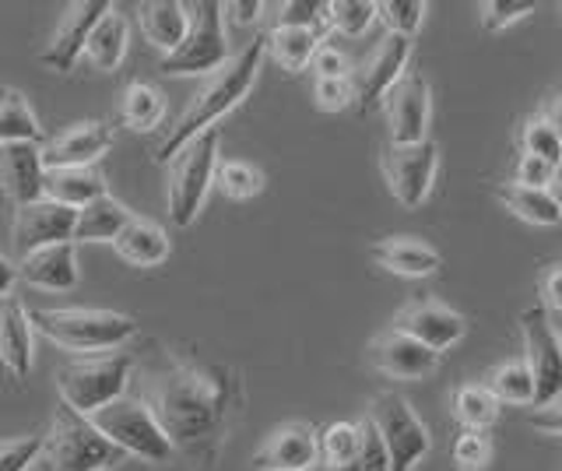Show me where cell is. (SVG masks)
Wrapping results in <instances>:
<instances>
[{"instance_id":"cell-52","label":"cell","mask_w":562,"mask_h":471,"mask_svg":"<svg viewBox=\"0 0 562 471\" xmlns=\"http://www.w3.org/2000/svg\"><path fill=\"white\" fill-rule=\"evenodd\" d=\"M14 278H18V268L11 265V260L0 254V300L11 292V285H14Z\"/></svg>"},{"instance_id":"cell-8","label":"cell","mask_w":562,"mask_h":471,"mask_svg":"<svg viewBox=\"0 0 562 471\" xmlns=\"http://www.w3.org/2000/svg\"><path fill=\"white\" fill-rule=\"evenodd\" d=\"M190 32L176 54L162 57V75H218L233 60L225 43V4L198 0L187 4Z\"/></svg>"},{"instance_id":"cell-33","label":"cell","mask_w":562,"mask_h":471,"mask_svg":"<svg viewBox=\"0 0 562 471\" xmlns=\"http://www.w3.org/2000/svg\"><path fill=\"white\" fill-rule=\"evenodd\" d=\"M453 415L464 429L482 433L499 418V397L492 394L485 383H464V388L453 394Z\"/></svg>"},{"instance_id":"cell-20","label":"cell","mask_w":562,"mask_h":471,"mask_svg":"<svg viewBox=\"0 0 562 471\" xmlns=\"http://www.w3.org/2000/svg\"><path fill=\"white\" fill-rule=\"evenodd\" d=\"M369 359H373L380 373L394 377V380H422L436 370L439 352H432V348H426L422 341L391 327V330H383L380 338H373V345H369Z\"/></svg>"},{"instance_id":"cell-46","label":"cell","mask_w":562,"mask_h":471,"mask_svg":"<svg viewBox=\"0 0 562 471\" xmlns=\"http://www.w3.org/2000/svg\"><path fill=\"white\" fill-rule=\"evenodd\" d=\"M351 99H356V85H351V78L316 81V89H313V102L324 113H341L345 106H351Z\"/></svg>"},{"instance_id":"cell-45","label":"cell","mask_w":562,"mask_h":471,"mask_svg":"<svg viewBox=\"0 0 562 471\" xmlns=\"http://www.w3.org/2000/svg\"><path fill=\"white\" fill-rule=\"evenodd\" d=\"M531 11H535L531 0H488V4H482V25L488 32H503L514 22L527 19Z\"/></svg>"},{"instance_id":"cell-41","label":"cell","mask_w":562,"mask_h":471,"mask_svg":"<svg viewBox=\"0 0 562 471\" xmlns=\"http://www.w3.org/2000/svg\"><path fill=\"white\" fill-rule=\"evenodd\" d=\"M359 429H362V447H359V461L351 471H391V453H386V444H383L373 418L366 415Z\"/></svg>"},{"instance_id":"cell-5","label":"cell","mask_w":562,"mask_h":471,"mask_svg":"<svg viewBox=\"0 0 562 471\" xmlns=\"http://www.w3.org/2000/svg\"><path fill=\"white\" fill-rule=\"evenodd\" d=\"M134 377V359L131 356H88L67 362L57 373V391L67 408L81 415H95L99 408L113 405L123 397L127 383Z\"/></svg>"},{"instance_id":"cell-6","label":"cell","mask_w":562,"mask_h":471,"mask_svg":"<svg viewBox=\"0 0 562 471\" xmlns=\"http://www.w3.org/2000/svg\"><path fill=\"white\" fill-rule=\"evenodd\" d=\"M88 418H92V426L113 447H120L123 453H127V458L162 464L176 453L166 429L158 426V418L148 412V405L140 397H120V401H113V405L99 408Z\"/></svg>"},{"instance_id":"cell-26","label":"cell","mask_w":562,"mask_h":471,"mask_svg":"<svg viewBox=\"0 0 562 471\" xmlns=\"http://www.w3.org/2000/svg\"><path fill=\"white\" fill-rule=\"evenodd\" d=\"M113 247L123 260H131V265L151 268V265H162L169 257V236L162 225H155L148 218H134L127 229L116 236Z\"/></svg>"},{"instance_id":"cell-32","label":"cell","mask_w":562,"mask_h":471,"mask_svg":"<svg viewBox=\"0 0 562 471\" xmlns=\"http://www.w3.org/2000/svg\"><path fill=\"white\" fill-rule=\"evenodd\" d=\"M120 116H123V124H127L131 131H151V127L162 124L166 99H162V92L155 89V85L134 81V85H127V92H123Z\"/></svg>"},{"instance_id":"cell-13","label":"cell","mask_w":562,"mask_h":471,"mask_svg":"<svg viewBox=\"0 0 562 471\" xmlns=\"http://www.w3.org/2000/svg\"><path fill=\"white\" fill-rule=\"evenodd\" d=\"M408 57H412V40L404 36H386L369 49L366 60L351 71V85H356V99L362 102L366 110L380 106V102L391 96L394 85L408 75L404 67H408Z\"/></svg>"},{"instance_id":"cell-28","label":"cell","mask_w":562,"mask_h":471,"mask_svg":"<svg viewBox=\"0 0 562 471\" xmlns=\"http://www.w3.org/2000/svg\"><path fill=\"white\" fill-rule=\"evenodd\" d=\"M127 19L110 8L99 19V25L92 29V36H88V46H85V57L92 60V67H99V71H116L123 54H127Z\"/></svg>"},{"instance_id":"cell-12","label":"cell","mask_w":562,"mask_h":471,"mask_svg":"<svg viewBox=\"0 0 562 471\" xmlns=\"http://www.w3.org/2000/svg\"><path fill=\"white\" fill-rule=\"evenodd\" d=\"M78 229V212L57 201H32L14 208V222H11V243L18 260H25L29 254L53 247V243H75Z\"/></svg>"},{"instance_id":"cell-10","label":"cell","mask_w":562,"mask_h":471,"mask_svg":"<svg viewBox=\"0 0 562 471\" xmlns=\"http://www.w3.org/2000/svg\"><path fill=\"white\" fill-rule=\"evenodd\" d=\"M520 335H524V362L531 366L535 377V405L549 408L562 394V338L541 306L520 313Z\"/></svg>"},{"instance_id":"cell-2","label":"cell","mask_w":562,"mask_h":471,"mask_svg":"<svg viewBox=\"0 0 562 471\" xmlns=\"http://www.w3.org/2000/svg\"><path fill=\"white\" fill-rule=\"evenodd\" d=\"M263 54H268V40H254V43H246L218 75H211L201 85V92L190 99V106L180 113V120L172 124V131L166 134V142L158 145L155 159L158 162H172L176 155H180L193 142V137H201L204 131H211V124H215L218 116H225L233 106H239V102L254 89Z\"/></svg>"},{"instance_id":"cell-42","label":"cell","mask_w":562,"mask_h":471,"mask_svg":"<svg viewBox=\"0 0 562 471\" xmlns=\"http://www.w3.org/2000/svg\"><path fill=\"white\" fill-rule=\"evenodd\" d=\"M43 436H18V440L0 444V471H29L43 461Z\"/></svg>"},{"instance_id":"cell-27","label":"cell","mask_w":562,"mask_h":471,"mask_svg":"<svg viewBox=\"0 0 562 471\" xmlns=\"http://www.w3.org/2000/svg\"><path fill=\"white\" fill-rule=\"evenodd\" d=\"M134 222V215L123 208L120 201H113L110 194L92 201L88 208L78 212V229H75V243H116V236Z\"/></svg>"},{"instance_id":"cell-14","label":"cell","mask_w":562,"mask_h":471,"mask_svg":"<svg viewBox=\"0 0 562 471\" xmlns=\"http://www.w3.org/2000/svg\"><path fill=\"white\" fill-rule=\"evenodd\" d=\"M386 124H391V142L394 145H422L429 142V116H432V92L429 81L418 71L404 75L391 96L383 99Z\"/></svg>"},{"instance_id":"cell-18","label":"cell","mask_w":562,"mask_h":471,"mask_svg":"<svg viewBox=\"0 0 562 471\" xmlns=\"http://www.w3.org/2000/svg\"><path fill=\"white\" fill-rule=\"evenodd\" d=\"M43 183H46L43 145L11 142L0 148V190H4V198L14 208L43 201Z\"/></svg>"},{"instance_id":"cell-34","label":"cell","mask_w":562,"mask_h":471,"mask_svg":"<svg viewBox=\"0 0 562 471\" xmlns=\"http://www.w3.org/2000/svg\"><path fill=\"white\" fill-rule=\"evenodd\" d=\"M488 391L499 397V405H535V377L524 359H509L496 366L488 377Z\"/></svg>"},{"instance_id":"cell-40","label":"cell","mask_w":562,"mask_h":471,"mask_svg":"<svg viewBox=\"0 0 562 471\" xmlns=\"http://www.w3.org/2000/svg\"><path fill=\"white\" fill-rule=\"evenodd\" d=\"M278 25L324 32V25H330V4H316V0H289V4L278 8Z\"/></svg>"},{"instance_id":"cell-21","label":"cell","mask_w":562,"mask_h":471,"mask_svg":"<svg viewBox=\"0 0 562 471\" xmlns=\"http://www.w3.org/2000/svg\"><path fill=\"white\" fill-rule=\"evenodd\" d=\"M18 274L25 278L35 289H49V292H67L78 285V257H75V243H53L29 254L25 260H18Z\"/></svg>"},{"instance_id":"cell-22","label":"cell","mask_w":562,"mask_h":471,"mask_svg":"<svg viewBox=\"0 0 562 471\" xmlns=\"http://www.w3.org/2000/svg\"><path fill=\"white\" fill-rule=\"evenodd\" d=\"M0 366L14 380L29 377L32 370V317L11 295L0 300Z\"/></svg>"},{"instance_id":"cell-53","label":"cell","mask_w":562,"mask_h":471,"mask_svg":"<svg viewBox=\"0 0 562 471\" xmlns=\"http://www.w3.org/2000/svg\"><path fill=\"white\" fill-rule=\"evenodd\" d=\"M552 194H555V198H559V204H562V180H559V183L552 187Z\"/></svg>"},{"instance_id":"cell-54","label":"cell","mask_w":562,"mask_h":471,"mask_svg":"<svg viewBox=\"0 0 562 471\" xmlns=\"http://www.w3.org/2000/svg\"><path fill=\"white\" fill-rule=\"evenodd\" d=\"M324 471H330V468H324Z\"/></svg>"},{"instance_id":"cell-15","label":"cell","mask_w":562,"mask_h":471,"mask_svg":"<svg viewBox=\"0 0 562 471\" xmlns=\"http://www.w3.org/2000/svg\"><path fill=\"white\" fill-rule=\"evenodd\" d=\"M105 11H110L105 0H75V4L64 11V19L57 22V29H53V40L43 54V64L49 71L67 75L70 67L78 64V57L88 46V36H92V29L99 25Z\"/></svg>"},{"instance_id":"cell-23","label":"cell","mask_w":562,"mask_h":471,"mask_svg":"<svg viewBox=\"0 0 562 471\" xmlns=\"http://www.w3.org/2000/svg\"><path fill=\"white\" fill-rule=\"evenodd\" d=\"M137 19H140L145 40L155 49H162L166 57L183 46L187 32H190V11H187V4H180V0H151V4H140Z\"/></svg>"},{"instance_id":"cell-49","label":"cell","mask_w":562,"mask_h":471,"mask_svg":"<svg viewBox=\"0 0 562 471\" xmlns=\"http://www.w3.org/2000/svg\"><path fill=\"white\" fill-rule=\"evenodd\" d=\"M541 292H544V303L552 310H562V265L549 268L541 278Z\"/></svg>"},{"instance_id":"cell-44","label":"cell","mask_w":562,"mask_h":471,"mask_svg":"<svg viewBox=\"0 0 562 471\" xmlns=\"http://www.w3.org/2000/svg\"><path fill=\"white\" fill-rule=\"evenodd\" d=\"M514 183L527 190H552L559 183V166L538 159V155H520L514 169Z\"/></svg>"},{"instance_id":"cell-37","label":"cell","mask_w":562,"mask_h":471,"mask_svg":"<svg viewBox=\"0 0 562 471\" xmlns=\"http://www.w3.org/2000/svg\"><path fill=\"white\" fill-rule=\"evenodd\" d=\"M520 148H524V155H538V159H544V162L562 166L559 131L541 113L531 116V120H524V127H520Z\"/></svg>"},{"instance_id":"cell-3","label":"cell","mask_w":562,"mask_h":471,"mask_svg":"<svg viewBox=\"0 0 562 471\" xmlns=\"http://www.w3.org/2000/svg\"><path fill=\"white\" fill-rule=\"evenodd\" d=\"M43 440V471H110L127 458L92 426V418L67 408L64 401L53 412L49 433Z\"/></svg>"},{"instance_id":"cell-31","label":"cell","mask_w":562,"mask_h":471,"mask_svg":"<svg viewBox=\"0 0 562 471\" xmlns=\"http://www.w3.org/2000/svg\"><path fill=\"white\" fill-rule=\"evenodd\" d=\"M11 142H43V131H40V120L29 110V102L22 92L4 89L0 92V148L11 145Z\"/></svg>"},{"instance_id":"cell-19","label":"cell","mask_w":562,"mask_h":471,"mask_svg":"<svg viewBox=\"0 0 562 471\" xmlns=\"http://www.w3.org/2000/svg\"><path fill=\"white\" fill-rule=\"evenodd\" d=\"M254 464L260 471H313V464H321V436L310 423L278 426L257 450Z\"/></svg>"},{"instance_id":"cell-9","label":"cell","mask_w":562,"mask_h":471,"mask_svg":"<svg viewBox=\"0 0 562 471\" xmlns=\"http://www.w3.org/2000/svg\"><path fill=\"white\" fill-rule=\"evenodd\" d=\"M369 418L376 423L386 453H391V471H412L429 453V429L401 394H380L369 405Z\"/></svg>"},{"instance_id":"cell-38","label":"cell","mask_w":562,"mask_h":471,"mask_svg":"<svg viewBox=\"0 0 562 471\" xmlns=\"http://www.w3.org/2000/svg\"><path fill=\"white\" fill-rule=\"evenodd\" d=\"M426 4L422 0H383L380 4V22L386 25L391 36H404L412 40L422 29V19H426Z\"/></svg>"},{"instance_id":"cell-48","label":"cell","mask_w":562,"mask_h":471,"mask_svg":"<svg viewBox=\"0 0 562 471\" xmlns=\"http://www.w3.org/2000/svg\"><path fill=\"white\" fill-rule=\"evenodd\" d=\"M225 11L236 25H254L263 14V4L260 0H233V4H225Z\"/></svg>"},{"instance_id":"cell-11","label":"cell","mask_w":562,"mask_h":471,"mask_svg":"<svg viewBox=\"0 0 562 471\" xmlns=\"http://www.w3.org/2000/svg\"><path fill=\"white\" fill-rule=\"evenodd\" d=\"M380 166L383 177L391 183V194L404 208H418L426 204L432 180H436V166H439V148L436 142H422V145H386L380 152Z\"/></svg>"},{"instance_id":"cell-35","label":"cell","mask_w":562,"mask_h":471,"mask_svg":"<svg viewBox=\"0 0 562 471\" xmlns=\"http://www.w3.org/2000/svg\"><path fill=\"white\" fill-rule=\"evenodd\" d=\"M362 429L356 423H330L321 433V464L330 471H351L359 461Z\"/></svg>"},{"instance_id":"cell-36","label":"cell","mask_w":562,"mask_h":471,"mask_svg":"<svg viewBox=\"0 0 562 471\" xmlns=\"http://www.w3.org/2000/svg\"><path fill=\"white\" fill-rule=\"evenodd\" d=\"M380 19V4L373 0H330V29L341 36L359 40Z\"/></svg>"},{"instance_id":"cell-30","label":"cell","mask_w":562,"mask_h":471,"mask_svg":"<svg viewBox=\"0 0 562 471\" xmlns=\"http://www.w3.org/2000/svg\"><path fill=\"white\" fill-rule=\"evenodd\" d=\"M496 194L506 204V212H514L517 218L531 222V225H559L562 222V204L552 190H527L517 183H503Z\"/></svg>"},{"instance_id":"cell-7","label":"cell","mask_w":562,"mask_h":471,"mask_svg":"<svg viewBox=\"0 0 562 471\" xmlns=\"http://www.w3.org/2000/svg\"><path fill=\"white\" fill-rule=\"evenodd\" d=\"M218 131L211 127L201 137L176 155L169 162V187H166V201H169V215L172 222L187 229V225L198 218L201 204L207 198V187L218 177Z\"/></svg>"},{"instance_id":"cell-29","label":"cell","mask_w":562,"mask_h":471,"mask_svg":"<svg viewBox=\"0 0 562 471\" xmlns=\"http://www.w3.org/2000/svg\"><path fill=\"white\" fill-rule=\"evenodd\" d=\"M324 43H327L324 32H313V29L274 25L268 32V54L285 67V71H306L316 57V49H321Z\"/></svg>"},{"instance_id":"cell-39","label":"cell","mask_w":562,"mask_h":471,"mask_svg":"<svg viewBox=\"0 0 562 471\" xmlns=\"http://www.w3.org/2000/svg\"><path fill=\"white\" fill-rule=\"evenodd\" d=\"M222 190L228 198L246 201V198H257L263 190V177L260 169H254L250 162H218V177Z\"/></svg>"},{"instance_id":"cell-50","label":"cell","mask_w":562,"mask_h":471,"mask_svg":"<svg viewBox=\"0 0 562 471\" xmlns=\"http://www.w3.org/2000/svg\"><path fill=\"white\" fill-rule=\"evenodd\" d=\"M531 426L541 429V433H552V436H562V405H549L531 415Z\"/></svg>"},{"instance_id":"cell-24","label":"cell","mask_w":562,"mask_h":471,"mask_svg":"<svg viewBox=\"0 0 562 471\" xmlns=\"http://www.w3.org/2000/svg\"><path fill=\"white\" fill-rule=\"evenodd\" d=\"M43 198L81 212V208H88L92 201L105 198V180H102V172L92 169V166H85V169H46Z\"/></svg>"},{"instance_id":"cell-51","label":"cell","mask_w":562,"mask_h":471,"mask_svg":"<svg viewBox=\"0 0 562 471\" xmlns=\"http://www.w3.org/2000/svg\"><path fill=\"white\" fill-rule=\"evenodd\" d=\"M541 116L549 120V124L559 131V142H562V92L549 96V102H544V106H541Z\"/></svg>"},{"instance_id":"cell-4","label":"cell","mask_w":562,"mask_h":471,"mask_svg":"<svg viewBox=\"0 0 562 471\" xmlns=\"http://www.w3.org/2000/svg\"><path fill=\"white\" fill-rule=\"evenodd\" d=\"M32 327H40L49 341L70 352H105L120 348L137 335V324L127 313L113 310H88V306H64V310H32Z\"/></svg>"},{"instance_id":"cell-25","label":"cell","mask_w":562,"mask_h":471,"mask_svg":"<svg viewBox=\"0 0 562 471\" xmlns=\"http://www.w3.org/2000/svg\"><path fill=\"white\" fill-rule=\"evenodd\" d=\"M373 260L380 268L404 274V278H426L439 268V254L415 236H391L373 247Z\"/></svg>"},{"instance_id":"cell-16","label":"cell","mask_w":562,"mask_h":471,"mask_svg":"<svg viewBox=\"0 0 562 471\" xmlns=\"http://www.w3.org/2000/svg\"><path fill=\"white\" fill-rule=\"evenodd\" d=\"M394 330L422 341L432 352H447L464 338V317L436 300H415L394 313Z\"/></svg>"},{"instance_id":"cell-1","label":"cell","mask_w":562,"mask_h":471,"mask_svg":"<svg viewBox=\"0 0 562 471\" xmlns=\"http://www.w3.org/2000/svg\"><path fill=\"white\" fill-rule=\"evenodd\" d=\"M236 380L222 366L190 362L180 356H158L140 373V401L166 429L172 447L201 450L204 444L218 440L225 415L233 408Z\"/></svg>"},{"instance_id":"cell-43","label":"cell","mask_w":562,"mask_h":471,"mask_svg":"<svg viewBox=\"0 0 562 471\" xmlns=\"http://www.w3.org/2000/svg\"><path fill=\"white\" fill-rule=\"evenodd\" d=\"M488 461H492V444L485 440L482 433L464 429L453 440V464L461 468V471H482Z\"/></svg>"},{"instance_id":"cell-47","label":"cell","mask_w":562,"mask_h":471,"mask_svg":"<svg viewBox=\"0 0 562 471\" xmlns=\"http://www.w3.org/2000/svg\"><path fill=\"white\" fill-rule=\"evenodd\" d=\"M313 75H316V81H330V78H351V60H348V54L345 49H338V46H330V43H324L321 49H316V57H313Z\"/></svg>"},{"instance_id":"cell-17","label":"cell","mask_w":562,"mask_h":471,"mask_svg":"<svg viewBox=\"0 0 562 471\" xmlns=\"http://www.w3.org/2000/svg\"><path fill=\"white\" fill-rule=\"evenodd\" d=\"M113 148V131L102 120H81L43 145L46 169H85Z\"/></svg>"}]
</instances>
